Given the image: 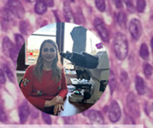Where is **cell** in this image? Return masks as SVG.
Listing matches in <instances>:
<instances>
[{
    "label": "cell",
    "mask_w": 153,
    "mask_h": 128,
    "mask_svg": "<svg viewBox=\"0 0 153 128\" xmlns=\"http://www.w3.org/2000/svg\"><path fill=\"white\" fill-rule=\"evenodd\" d=\"M114 50L116 57L120 61H124L128 54V42L126 36L118 32L114 39Z\"/></svg>",
    "instance_id": "6da1fadb"
},
{
    "label": "cell",
    "mask_w": 153,
    "mask_h": 128,
    "mask_svg": "<svg viewBox=\"0 0 153 128\" xmlns=\"http://www.w3.org/2000/svg\"><path fill=\"white\" fill-rule=\"evenodd\" d=\"M126 106L128 112L134 118H139L140 116V104L134 92H129L127 95Z\"/></svg>",
    "instance_id": "7a4b0ae2"
},
{
    "label": "cell",
    "mask_w": 153,
    "mask_h": 128,
    "mask_svg": "<svg viewBox=\"0 0 153 128\" xmlns=\"http://www.w3.org/2000/svg\"><path fill=\"white\" fill-rule=\"evenodd\" d=\"M6 7L11 12L13 16L22 19L25 16V9L22 3L18 0H10L6 4Z\"/></svg>",
    "instance_id": "3957f363"
},
{
    "label": "cell",
    "mask_w": 153,
    "mask_h": 128,
    "mask_svg": "<svg viewBox=\"0 0 153 128\" xmlns=\"http://www.w3.org/2000/svg\"><path fill=\"white\" fill-rule=\"evenodd\" d=\"M94 25L102 40L106 43H108L110 40V33H109L108 29L106 27L104 21L101 18H96L94 21Z\"/></svg>",
    "instance_id": "277c9868"
},
{
    "label": "cell",
    "mask_w": 153,
    "mask_h": 128,
    "mask_svg": "<svg viewBox=\"0 0 153 128\" xmlns=\"http://www.w3.org/2000/svg\"><path fill=\"white\" fill-rule=\"evenodd\" d=\"M128 30L134 40H139L142 34V25L140 21L137 18L131 19L128 25Z\"/></svg>",
    "instance_id": "5b68a950"
},
{
    "label": "cell",
    "mask_w": 153,
    "mask_h": 128,
    "mask_svg": "<svg viewBox=\"0 0 153 128\" xmlns=\"http://www.w3.org/2000/svg\"><path fill=\"white\" fill-rule=\"evenodd\" d=\"M122 115L121 108L117 101H113L111 103L108 110V118L111 122L116 123L120 121Z\"/></svg>",
    "instance_id": "8992f818"
},
{
    "label": "cell",
    "mask_w": 153,
    "mask_h": 128,
    "mask_svg": "<svg viewBox=\"0 0 153 128\" xmlns=\"http://www.w3.org/2000/svg\"><path fill=\"white\" fill-rule=\"evenodd\" d=\"M30 115L29 105L26 101L21 103L19 107V118L20 124H25Z\"/></svg>",
    "instance_id": "52a82bcc"
},
{
    "label": "cell",
    "mask_w": 153,
    "mask_h": 128,
    "mask_svg": "<svg viewBox=\"0 0 153 128\" xmlns=\"http://www.w3.org/2000/svg\"><path fill=\"white\" fill-rule=\"evenodd\" d=\"M87 116H88V118L91 120V121L96 123V124H104L105 123V119L102 114L97 110H94V109H92V110L88 111V114H87Z\"/></svg>",
    "instance_id": "ba28073f"
},
{
    "label": "cell",
    "mask_w": 153,
    "mask_h": 128,
    "mask_svg": "<svg viewBox=\"0 0 153 128\" xmlns=\"http://www.w3.org/2000/svg\"><path fill=\"white\" fill-rule=\"evenodd\" d=\"M15 48V45L8 37H4L2 40V52L4 55L10 57V53Z\"/></svg>",
    "instance_id": "9c48e42d"
},
{
    "label": "cell",
    "mask_w": 153,
    "mask_h": 128,
    "mask_svg": "<svg viewBox=\"0 0 153 128\" xmlns=\"http://www.w3.org/2000/svg\"><path fill=\"white\" fill-rule=\"evenodd\" d=\"M135 88L139 95H143L146 91V87L145 81L139 75L135 76Z\"/></svg>",
    "instance_id": "30bf717a"
},
{
    "label": "cell",
    "mask_w": 153,
    "mask_h": 128,
    "mask_svg": "<svg viewBox=\"0 0 153 128\" xmlns=\"http://www.w3.org/2000/svg\"><path fill=\"white\" fill-rule=\"evenodd\" d=\"M63 11H64V17L67 22H70L73 17V12L72 10L71 6L69 1H64L63 3Z\"/></svg>",
    "instance_id": "8fae6325"
},
{
    "label": "cell",
    "mask_w": 153,
    "mask_h": 128,
    "mask_svg": "<svg viewBox=\"0 0 153 128\" xmlns=\"http://www.w3.org/2000/svg\"><path fill=\"white\" fill-rule=\"evenodd\" d=\"M0 19L4 22H11L13 20V15L7 7H4L0 9Z\"/></svg>",
    "instance_id": "7c38bea8"
},
{
    "label": "cell",
    "mask_w": 153,
    "mask_h": 128,
    "mask_svg": "<svg viewBox=\"0 0 153 128\" xmlns=\"http://www.w3.org/2000/svg\"><path fill=\"white\" fill-rule=\"evenodd\" d=\"M47 5L44 1H37L34 4V11L39 15H43L47 11Z\"/></svg>",
    "instance_id": "4fadbf2b"
},
{
    "label": "cell",
    "mask_w": 153,
    "mask_h": 128,
    "mask_svg": "<svg viewBox=\"0 0 153 128\" xmlns=\"http://www.w3.org/2000/svg\"><path fill=\"white\" fill-rule=\"evenodd\" d=\"M118 24L122 28L125 29L127 25V15L125 12L120 11L117 14V18Z\"/></svg>",
    "instance_id": "5bb4252c"
},
{
    "label": "cell",
    "mask_w": 153,
    "mask_h": 128,
    "mask_svg": "<svg viewBox=\"0 0 153 128\" xmlns=\"http://www.w3.org/2000/svg\"><path fill=\"white\" fill-rule=\"evenodd\" d=\"M139 53H140V56L141 57L144 61H147V60L149 59V47H148L146 43H143L141 45H140Z\"/></svg>",
    "instance_id": "9a60e30c"
},
{
    "label": "cell",
    "mask_w": 153,
    "mask_h": 128,
    "mask_svg": "<svg viewBox=\"0 0 153 128\" xmlns=\"http://www.w3.org/2000/svg\"><path fill=\"white\" fill-rule=\"evenodd\" d=\"M120 81L123 86L126 90H128L130 87V79L127 72L122 71L120 73Z\"/></svg>",
    "instance_id": "2e32d148"
},
{
    "label": "cell",
    "mask_w": 153,
    "mask_h": 128,
    "mask_svg": "<svg viewBox=\"0 0 153 128\" xmlns=\"http://www.w3.org/2000/svg\"><path fill=\"white\" fill-rule=\"evenodd\" d=\"M19 31H20V32L22 33V34H27L30 29L29 24H28V22H26V21L22 20L19 22Z\"/></svg>",
    "instance_id": "e0dca14e"
},
{
    "label": "cell",
    "mask_w": 153,
    "mask_h": 128,
    "mask_svg": "<svg viewBox=\"0 0 153 128\" xmlns=\"http://www.w3.org/2000/svg\"><path fill=\"white\" fill-rule=\"evenodd\" d=\"M3 69H4V74H6L7 77L8 78L9 80L12 82H15V77H14V75H13V72L12 70H10V67L7 65V64H4L3 65Z\"/></svg>",
    "instance_id": "ac0fdd59"
},
{
    "label": "cell",
    "mask_w": 153,
    "mask_h": 128,
    "mask_svg": "<svg viewBox=\"0 0 153 128\" xmlns=\"http://www.w3.org/2000/svg\"><path fill=\"white\" fill-rule=\"evenodd\" d=\"M14 39L15 41H16V47L18 49H20L21 47L23 46V44L25 43V39H24L23 36L20 34H15L14 35Z\"/></svg>",
    "instance_id": "d6986e66"
},
{
    "label": "cell",
    "mask_w": 153,
    "mask_h": 128,
    "mask_svg": "<svg viewBox=\"0 0 153 128\" xmlns=\"http://www.w3.org/2000/svg\"><path fill=\"white\" fill-rule=\"evenodd\" d=\"M152 66L150 64H149V63L144 64V65H143V73H144L145 76H146V78H148V79H149V78L152 76Z\"/></svg>",
    "instance_id": "ffe728a7"
},
{
    "label": "cell",
    "mask_w": 153,
    "mask_h": 128,
    "mask_svg": "<svg viewBox=\"0 0 153 128\" xmlns=\"http://www.w3.org/2000/svg\"><path fill=\"white\" fill-rule=\"evenodd\" d=\"M146 2L144 0H137L136 1V6L135 9L137 12L139 13H143L144 11L145 8H146Z\"/></svg>",
    "instance_id": "44dd1931"
},
{
    "label": "cell",
    "mask_w": 153,
    "mask_h": 128,
    "mask_svg": "<svg viewBox=\"0 0 153 128\" xmlns=\"http://www.w3.org/2000/svg\"><path fill=\"white\" fill-rule=\"evenodd\" d=\"M95 5L100 12L105 11L106 4L105 1H103V0H97V1H95Z\"/></svg>",
    "instance_id": "7402d4cb"
},
{
    "label": "cell",
    "mask_w": 153,
    "mask_h": 128,
    "mask_svg": "<svg viewBox=\"0 0 153 128\" xmlns=\"http://www.w3.org/2000/svg\"><path fill=\"white\" fill-rule=\"evenodd\" d=\"M75 16V22H76L79 24H82L85 22V19H84L83 14H82V11L79 10V11L76 12L74 15Z\"/></svg>",
    "instance_id": "603a6c76"
},
{
    "label": "cell",
    "mask_w": 153,
    "mask_h": 128,
    "mask_svg": "<svg viewBox=\"0 0 153 128\" xmlns=\"http://www.w3.org/2000/svg\"><path fill=\"white\" fill-rule=\"evenodd\" d=\"M7 120V115H6L5 111H4L2 104L0 103V121L4 123V122H6Z\"/></svg>",
    "instance_id": "cb8c5ba5"
},
{
    "label": "cell",
    "mask_w": 153,
    "mask_h": 128,
    "mask_svg": "<svg viewBox=\"0 0 153 128\" xmlns=\"http://www.w3.org/2000/svg\"><path fill=\"white\" fill-rule=\"evenodd\" d=\"M124 3L126 4L127 7V10L130 12V13H134L135 12V6L133 4L132 1L129 0V1H124Z\"/></svg>",
    "instance_id": "d4e9b609"
},
{
    "label": "cell",
    "mask_w": 153,
    "mask_h": 128,
    "mask_svg": "<svg viewBox=\"0 0 153 128\" xmlns=\"http://www.w3.org/2000/svg\"><path fill=\"white\" fill-rule=\"evenodd\" d=\"M42 118H43V121H44L46 124H52V118L50 117V115H48V114L45 113V112H42L41 114Z\"/></svg>",
    "instance_id": "484cf974"
},
{
    "label": "cell",
    "mask_w": 153,
    "mask_h": 128,
    "mask_svg": "<svg viewBox=\"0 0 153 128\" xmlns=\"http://www.w3.org/2000/svg\"><path fill=\"white\" fill-rule=\"evenodd\" d=\"M6 82V76L3 70L0 69V83L4 84Z\"/></svg>",
    "instance_id": "4316f807"
},
{
    "label": "cell",
    "mask_w": 153,
    "mask_h": 128,
    "mask_svg": "<svg viewBox=\"0 0 153 128\" xmlns=\"http://www.w3.org/2000/svg\"><path fill=\"white\" fill-rule=\"evenodd\" d=\"M30 114L33 118H36L38 116V112L34 107H32V109H30Z\"/></svg>",
    "instance_id": "83f0119b"
},
{
    "label": "cell",
    "mask_w": 153,
    "mask_h": 128,
    "mask_svg": "<svg viewBox=\"0 0 153 128\" xmlns=\"http://www.w3.org/2000/svg\"><path fill=\"white\" fill-rule=\"evenodd\" d=\"M114 4L115 6H116L117 8H123V1H120V0H117V1H114Z\"/></svg>",
    "instance_id": "f1b7e54d"
},
{
    "label": "cell",
    "mask_w": 153,
    "mask_h": 128,
    "mask_svg": "<svg viewBox=\"0 0 153 128\" xmlns=\"http://www.w3.org/2000/svg\"><path fill=\"white\" fill-rule=\"evenodd\" d=\"M45 3L46 4L47 7H53L54 6L53 1H45Z\"/></svg>",
    "instance_id": "f546056e"
}]
</instances>
